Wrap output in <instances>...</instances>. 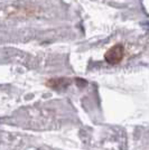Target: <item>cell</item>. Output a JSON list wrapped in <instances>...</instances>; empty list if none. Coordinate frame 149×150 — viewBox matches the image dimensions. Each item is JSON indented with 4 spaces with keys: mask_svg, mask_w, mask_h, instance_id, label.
I'll use <instances>...</instances> for the list:
<instances>
[{
    "mask_svg": "<svg viewBox=\"0 0 149 150\" xmlns=\"http://www.w3.org/2000/svg\"><path fill=\"white\" fill-rule=\"evenodd\" d=\"M70 84H71V80L67 77H56V79H50L46 82V86L56 91L65 90Z\"/></svg>",
    "mask_w": 149,
    "mask_h": 150,
    "instance_id": "7a4b0ae2",
    "label": "cell"
},
{
    "mask_svg": "<svg viewBox=\"0 0 149 150\" xmlns=\"http://www.w3.org/2000/svg\"><path fill=\"white\" fill-rule=\"evenodd\" d=\"M124 56V47L121 44L113 45L109 50L106 52L104 54V59L106 63L111 64V65H116L119 64L123 59Z\"/></svg>",
    "mask_w": 149,
    "mask_h": 150,
    "instance_id": "6da1fadb",
    "label": "cell"
}]
</instances>
